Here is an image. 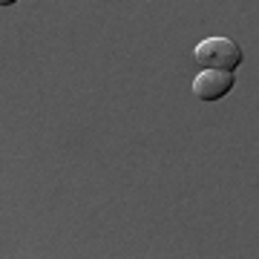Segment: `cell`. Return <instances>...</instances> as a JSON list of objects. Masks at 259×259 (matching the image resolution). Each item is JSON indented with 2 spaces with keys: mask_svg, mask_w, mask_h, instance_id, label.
<instances>
[{
  "mask_svg": "<svg viewBox=\"0 0 259 259\" xmlns=\"http://www.w3.org/2000/svg\"><path fill=\"white\" fill-rule=\"evenodd\" d=\"M196 64L202 69H219V72H236L242 66V47L231 37H207L193 49Z\"/></svg>",
  "mask_w": 259,
  "mask_h": 259,
  "instance_id": "1",
  "label": "cell"
},
{
  "mask_svg": "<svg viewBox=\"0 0 259 259\" xmlns=\"http://www.w3.org/2000/svg\"><path fill=\"white\" fill-rule=\"evenodd\" d=\"M233 72H219V69H202L193 78V95L199 101H219L233 90Z\"/></svg>",
  "mask_w": 259,
  "mask_h": 259,
  "instance_id": "2",
  "label": "cell"
},
{
  "mask_svg": "<svg viewBox=\"0 0 259 259\" xmlns=\"http://www.w3.org/2000/svg\"><path fill=\"white\" fill-rule=\"evenodd\" d=\"M18 0H0V6H15Z\"/></svg>",
  "mask_w": 259,
  "mask_h": 259,
  "instance_id": "3",
  "label": "cell"
}]
</instances>
